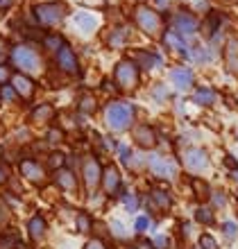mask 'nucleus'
Masks as SVG:
<instances>
[{
	"label": "nucleus",
	"mask_w": 238,
	"mask_h": 249,
	"mask_svg": "<svg viewBox=\"0 0 238 249\" xmlns=\"http://www.w3.org/2000/svg\"><path fill=\"white\" fill-rule=\"evenodd\" d=\"M136 107L127 100H111L105 107V124L111 134H125L134 127Z\"/></svg>",
	"instance_id": "1"
},
{
	"label": "nucleus",
	"mask_w": 238,
	"mask_h": 249,
	"mask_svg": "<svg viewBox=\"0 0 238 249\" xmlns=\"http://www.w3.org/2000/svg\"><path fill=\"white\" fill-rule=\"evenodd\" d=\"M146 170L157 181H175L179 177V161L165 152H147L146 154Z\"/></svg>",
	"instance_id": "2"
},
{
	"label": "nucleus",
	"mask_w": 238,
	"mask_h": 249,
	"mask_svg": "<svg viewBox=\"0 0 238 249\" xmlns=\"http://www.w3.org/2000/svg\"><path fill=\"white\" fill-rule=\"evenodd\" d=\"M102 170H105V163L100 161L98 154H84V157H82V165H79V181H82V188H84L86 195H91V193H98L100 190Z\"/></svg>",
	"instance_id": "3"
},
{
	"label": "nucleus",
	"mask_w": 238,
	"mask_h": 249,
	"mask_svg": "<svg viewBox=\"0 0 238 249\" xmlns=\"http://www.w3.org/2000/svg\"><path fill=\"white\" fill-rule=\"evenodd\" d=\"M12 64L18 68L23 75H37V72L43 68V61H41V54L34 50V46L30 43H18V46L12 48Z\"/></svg>",
	"instance_id": "4"
},
{
	"label": "nucleus",
	"mask_w": 238,
	"mask_h": 249,
	"mask_svg": "<svg viewBox=\"0 0 238 249\" xmlns=\"http://www.w3.org/2000/svg\"><path fill=\"white\" fill-rule=\"evenodd\" d=\"M16 170H18L20 179H25L34 186H46L50 181V170L46 168V163L39 161L37 157H30V154L20 157V161L16 163Z\"/></svg>",
	"instance_id": "5"
},
{
	"label": "nucleus",
	"mask_w": 238,
	"mask_h": 249,
	"mask_svg": "<svg viewBox=\"0 0 238 249\" xmlns=\"http://www.w3.org/2000/svg\"><path fill=\"white\" fill-rule=\"evenodd\" d=\"M100 190H102V195H105L107 199H118V197L127 190L125 179H123V172H120V165L116 163V161H107L105 163Z\"/></svg>",
	"instance_id": "6"
},
{
	"label": "nucleus",
	"mask_w": 238,
	"mask_h": 249,
	"mask_svg": "<svg viewBox=\"0 0 238 249\" xmlns=\"http://www.w3.org/2000/svg\"><path fill=\"white\" fill-rule=\"evenodd\" d=\"M182 168H184L188 175H193V177L204 175V172L211 168L209 152H206L204 147H198V145L184 147V150H182Z\"/></svg>",
	"instance_id": "7"
},
{
	"label": "nucleus",
	"mask_w": 238,
	"mask_h": 249,
	"mask_svg": "<svg viewBox=\"0 0 238 249\" xmlns=\"http://www.w3.org/2000/svg\"><path fill=\"white\" fill-rule=\"evenodd\" d=\"M143 206H146L147 215H164L168 211H172L175 206V197H172L170 190L161 188V186H152V188L146 193L143 197Z\"/></svg>",
	"instance_id": "8"
},
{
	"label": "nucleus",
	"mask_w": 238,
	"mask_h": 249,
	"mask_svg": "<svg viewBox=\"0 0 238 249\" xmlns=\"http://www.w3.org/2000/svg\"><path fill=\"white\" fill-rule=\"evenodd\" d=\"M139 79H141V71L132 59H123L116 64V68H113L116 89H120V91H134L139 86Z\"/></svg>",
	"instance_id": "9"
},
{
	"label": "nucleus",
	"mask_w": 238,
	"mask_h": 249,
	"mask_svg": "<svg viewBox=\"0 0 238 249\" xmlns=\"http://www.w3.org/2000/svg\"><path fill=\"white\" fill-rule=\"evenodd\" d=\"M68 7L64 5V2H39V5L32 7V14H34V20L39 23V25H46V27H53L57 25V23H61L64 20V16H66Z\"/></svg>",
	"instance_id": "10"
},
{
	"label": "nucleus",
	"mask_w": 238,
	"mask_h": 249,
	"mask_svg": "<svg viewBox=\"0 0 238 249\" xmlns=\"http://www.w3.org/2000/svg\"><path fill=\"white\" fill-rule=\"evenodd\" d=\"M50 181H53V186L57 190H61V193H66V195H75V193H79V188H82V181H79V172L71 170V168H59V170L50 172Z\"/></svg>",
	"instance_id": "11"
},
{
	"label": "nucleus",
	"mask_w": 238,
	"mask_h": 249,
	"mask_svg": "<svg viewBox=\"0 0 238 249\" xmlns=\"http://www.w3.org/2000/svg\"><path fill=\"white\" fill-rule=\"evenodd\" d=\"M132 138L134 145L139 147L141 152H152L159 145V131L154 129L150 123H136L132 127Z\"/></svg>",
	"instance_id": "12"
},
{
	"label": "nucleus",
	"mask_w": 238,
	"mask_h": 249,
	"mask_svg": "<svg viewBox=\"0 0 238 249\" xmlns=\"http://www.w3.org/2000/svg\"><path fill=\"white\" fill-rule=\"evenodd\" d=\"M134 20H136V25H139L147 36H157V34L161 32V16L146 5H139L134 9Z\"/></svg>",
	"instance_id": "13"
},
{
	"label": "nucleus",
	"mask_w": 238,
	"mask_h": 249,
	"mask_svg": "<svg viewBox=\"0 0 238 249\" xmlns=\"http://www.w3.org/2000/svg\"><path fill=\"white\" fill-rule=\"evenodd\" d=\"M172 25H175V32H177L179 36L188 39V36H193V34L198 32L200 20H198V16L191 14L188 9H179V12H175V16H172Z\"/></svg>",
	"instance_id": "14"
},
{
	"label": "nucleus",
	"mask_w": 238,
	"mask_h": 249,
	"mask_svg": "<svg viewBox=\"0 0 238 249\" xmlns=\"http://www.w3.org/2000/svg\"><path fill=\"white\" fill-rule=\"evenodd\" d=\"M55 61H57V68L61 72H66V75H77L79 72V59L75 50L71 46H61L57 53H55Z\"/></svg>",
	"instance_id": "15"
},
{
	"label": "nucleus",
	"mask_w": 238,
	"mask_h": 249,
	"mask_svg": "<svg viewBox=\"0 0 238 249\" xmlns=\"http://www.w3.org/2000/svg\"><path fill=\"white\" fill-rule=\"evenodd\" d=\"M25 231H27V238H30V243L34 245H41L46 240L48 236V220L43 213H34L25 224Z\"/></svg>",
	"instance_id": "16"
},
{
	"label": "nucleus",
	"mask_w": 238,
	"mask_h": 249,
	"mask_svg": "<svg viewBox=\"0 0 238 249\" xmlns=\"http://www.w3.org/2000/svg\"><path fill=\"white\" fill-rule=\"evenodd\" d=\"M170 82L175 84L177 91H188L195 84V72L188 66H175L170 71Z\"/></svg>",
	"instance_id": "17"
},
{
	"label": "nucleus",
	"mask_w": 238,
	"mask_h": 249,
	"mask_svg": "<svg viewBox=\"0 0 238 249\" xmlns=\"http://www.w3.org/2000/svg\"><path fill=\"white\" fill-rule=\"evenodd\" d=\"M12 86H14V91H16V95L23 100H30L34 95V91H37V84H34L27 75H23V72H16V75H14Z\"/></svg>",
	"instance_id": "18"
},
{
	"label": "nucleus",
	"mask_w": 238,
	"mask_h": 249,
	"mask_svg": "<svg viewBox=\"0 0 238 249\" xmlns=\"http://www.w3.org/2000/svg\"><path fill=\"white\" fill-rule=\"evenodd\" d=\"M193 222L209 229V227H216V224H218V217H216V211H213L209 204H198L195 211H193Z\"/></svg>",
	"instance_id": "19"
},
{
	"label": "nucleus",
	"mask_w": 238,
	"mask_h": 249,
	"mask_svg": "<svg viewBox=\"0 0 238 249\" xmlns=\"http://www.w3.org/2000/svg\"><path fill=\"white\" fill-rule=\"evenodd\" d=\"M161 41H164V46L168 48V50H175V53L179 54H184V57H188V43H186L184 36H179L175 30H165L164 36H161Z\"/></svg>",
	"instance_id": "20"
},
{
	"label": "nucleus",
	"mask_w": 238,
	"mask_h": 249,
	"mask_svg": "<svg viewBox=\"0 0 238 249\" xmlns=\"http://www.w3.org/2000/svg\"><path fill=\"white\" fill-rule=\"evenodd\" d=\"M132 61L139 66V71H154L157 66L164 64L161 54L150 53V50H141V53H136V54L132 57Z\"/></svg>",
	"instance_id": "21"
},
{
	"label": "nucleus",
	"mask_w": 238,
	"mask_h": 249,
	"mask_svg": "<svg viewBox=\"0 0 238 249\" xmlns=\"http://www.w3.org/2000/svg\"><path fill=\"white\" fill-rule=\"evenodd\" d=\"M218 102V91L213 86H198L193 91V105L198 107H213Z\"/></svg>",
	"instance_id": "22"
},
{
	"label": "nucleus",
	"mask_w": 238,
	"mask_h": 249,
	"mask_svg": "<svg viewBox=\"0 0 238 249\" xmlns=\"http://www.w3.org/2000/svg\"><path fill=\"white\" fill-rule=\"evenodd\" d=\"M93 227H95V220H93L91 211H75V231L79 236H93Z\"/></svg>",
	"instance_id": "23"
},
{
	"label": "nucleus",
	"mask_w": 238,
	"mask_h": 249,
	"mask_svg": "<svg viewBox=\"0 0 238 249\" xmlns=\"http://www.w3.org/2000/svg\"><path fill=\"white\" fill-rule=\"evenodd\" d=\"M157 229V220L147 213H139L134 217V236H147Z\"/></svg>",
	"instance_id": "24"
},
{
	"label": "nucleus",
	"mask_w": 238,
	"mask_h": 249,
	"mask_svg": "<svg viewBox=\"0 0 238 249\" xmlns=\"http://www.w3.org/2000/svg\"><path fill=\"white\" fill-rule=\"evenodd\" d=\"M23 238H20L18 229L14 227H7V229H0V249H18Z\"/></svg>",
	"instance_id": "25"
},
{
	"label": "nucleus",
	"mask_w": 238,
	"mask_h": 249,
	"mask_svg": "<svg viewBox=\"0 0 238 249\" xmlns=\"http://www.w3.org/2000/svg\"><path fill=\"white\" fill-rule=\"evenodd\" d=\"M118 202L123 204V209H125L127 213H136V215H139L141 206H143V195L132 193V190H125V193L118 197Z\"/></svg>",
	"instance_id": "26"
},
{
	"label": "nucleus",
	"mask_w": 238,
	"mask_h": 249,
	"mask_svg": "<svg viewBox=\"0 0 238 249\" xmlns=\"http://www.w3.org/2000/svg\"><path fill=\"white\" fill-rule=\"evenodd\" d=\"M30 118H32V123H37V124L53 123V118H55V107L48 105V102H43V105H37L32 109V113H30Z\"/></svg>",
	"instance_id": "27"
},
{
	"label": "nucleus",
	"mask_w": 238,
	"mask_h": 249,
	"mask_svg": "<svg viewBox=\"0 0 238 249\" xmlns=\"http://www.w3.org/2000/svg\"><path fill=\"white\" fill-rule=\"evenodd\" d=\"M191 188H193V195L198 197L200 204H206L209 202V197H211L213 188L209 181H204L202 177H191Z\"/></svg>",
	"instance_id": "28"
},
{
	"label": "nucleus",
	"mask_w": 238,
	"mask_h": 249,
	"mask_svg": "<svg viewBox=\"0 0 238 249\" xmlns=\"http://www.w3.org/2000/svg\"><path fill=\"white\" fill-rule=\"evenodd\" d=\"M73 20L82 32H93V30L98 27V16L91 14V12H77L73 16Z\"/></svg>",
	"instance_id": "29"
},
{
	"label": "nucleus",
	"mask_w": 238,
	"mask_h": 249,
	"mask_svg": "<svg viewBox=\"0 0 238 249\" xmlns=\"http://www.w3.org/2000/svg\"><path fill=\"white\" fill-rule=\"evenodd\" d=\"M107 229H109V238L113 243H127L129 240V231H127V227L120 220H109Z\"/></svg>",
	"instance_id": "30"
},
{
	"label": "nucleus",
	"mask_w": 238,
	"mask_h": 249,
	"mask_svg": "<svg viewBox=\"0 0 238 249\" xmlns=\"http://www.w3.org/2000/svg\"><path fill=\"white\" fill-rule=\"evenodd\" d=\"M127 39H129L127 27H113L111 32L107 34V46L113 48V50H118V48H123L127 43Z\"/></svg>",
	"instance_id": "31"
},
{
	"label": "nucleus",
	"mask_w": 238,
	"mask_h": 249,
	"mask_svg": "<svg viewBox=\"0 0 238 249\" xmlns=\"http://www.w3.org/2000/svg\"><path fill=\"white\" fill-rule=\"evenodd\" d=\"M66 161H68V154H64L61 150H50L43 163H46V168L50 172H55V170H59V168H66Z\"/></svg>",
	"instance_id": "32"
},
{
	"label": "nucleus",
	"mask_w": 238,
	"mask_h": 249,
	"mask_svg": "<svg viewBox=\"0 0 238 249\" xmlns=\"http://www.w3.org/2000/svg\"><path fill=\"white\" fill-rule=\"evenodd\" d=\"M220 229V236H222V240L225 243H236L238 240V222H234V220H222V222L218 224Z\"/></svg>",
	"instance_id": "33"
},
{
	"label": "nucleus",
	"mask_w": 238,
	"mask_h": 249,
	"mask_svg": "<svg viewBox=\"0 0 238 249\" xmlns=\"http://www.w3.org/2000/svg\"><path fill=\"white\" fill-rule=\"evenodd\" d=\"M195 249H220V243H218V238H216V233H211V231L198 233V238H195Z\"/></svg>",
	"instance_id": "34"
},
{
	"label": "nucleus",
	"mask_w": 238,
	"mask_h": 249,
	"mask_svg": "<svg viewBox=\"0 0 238 249\" xmlns=\"http://www.w3.org/2000/svg\"><path fill=\"white\" fill-rule=\"evenodd\" d=\"M95 109H98V100H95V95H91V93L79 95V100H77V111L79 113L91 116V113H95Z\"/></svg>",
	"instance_id": "35"
},
{
	"label": "nucleus",
	"mask_w": 238,
	"mask_h": 249,
	"mask_svg": "<svg viewBox=\"0 0 238 249\" xmlns=\"http://www.w3.org/2000/svg\"><path fill=\"white\" fill-rule=\"evenodd\" d=\"M64 141H66V134H64V129H61V127H57V124H53V127L46 131V141H43V143L50 145L53 150H57V147H59Z\"/></svg>",
	"instance_id": "36"
},
{
	"label": "nucleus",
	"mask_w": 238,
	"mask_h": 249,
	"mask_svg": "<svg viewBox=\"0 0 238 249\" xmlns=\"http://www.w3.org/2000/svg\"><path fill=\"white\" fill-rule=\"evenodd\" d=\"M206 204H209L213 211H222V209H227V204H229V195H227L225 190H213Z\"/></svg>",
	"instance_id": "37"
},
{
	"label": "nucleus",
	"mask_w": 238,
	"mask_h": 249,
	"mask_svg": "<svg viewBox=\"0 0 238 249\" xmlns=\"http://www.w3.org/2000/svg\"><path fill=\"white\" fill-rule=\"evenodd\" d=\"M116 157H118V163L123 165V168H127V170H129V165H132V159H134L132 145L120 143V145H118V150H116Z\"/></svg>",
	"instance_id": "38"
},
{
	"label": "nucleus",
	"mask_w": 238,
	"mask_h": 249,
	"mask_svg": "<svg viewBox=\"0 0 238 249\" xmlns=\"http://www.w3.org/2000/svg\"><path fill=\"white\" fill-rule=\"evenodd\" d=\"M193 229H195V222H193V220H182V222L177 224V236L182 238V243H188L193 238H198Z\"/></svg>",
	"instance_id": "39"
},
{
	"label": "nucleus",
	"mask_w": 238,
	"mask_h": 249,
	"mask_svg": "<svg viewBox=\"0 0 238 249\" xmlns=\"http://www.w3.org/2000/svg\"><path fill=\"white\" fill-rule=\"evenodd\" d=\"M227 64L232 66V71H238V39H229L227 43Z\"/></svg>",
	"instance_id": "40"
},
{
	"label": "nucleus",
	"mask_w": 238,
	"mask_h": 249,
	"mask_svg": "<svg viewBox=\"0 0 238 249\" xmlns=\"http://www.w3.org/2000/svg\"><path fill=\"white\" fill-rule=\"evenodd\" d=\"M41 43L46 46V50H53V53H57V50H59L61 46H66V41H64V36H59V34H46Z\"/></svg>",
	"instance_id": "41"
},
{
	"label": "nucleus",
	"mask_w": 238,
	"mask_h": 249,
	"mask_svg": "<svg viewBox=\"0 0 238 249\" xmlns=\"http://www.w3.org/2000/svg\"><path fill=\"white\" fill-rule=\"evenodd\" d=\"M188 57H191L193 61H198V64H209V61H211V53L202 46L191 48V50H188Z\"/></svg>",
	"instance_id": "42"
},
{
	"label": "nucleus",
	"mask_w": 238,
	"mask_h": 249,
	"mask_svg": "<svg viewBox=\"0 0 238 249\" xmlns=\"http://www.w3.org/2000/svg\"><path fill=\"white\" fill-rule=\"evenodd\" d=\"M152 245L154 249H172V236L170 233H154L152 236Z\"/></svg>",
	"instance_id": "43"
},
{
	"label": "nucleus",
	"mask_w": 238,
	"mask_h": 249,
	"mask_svg": "<svg viewBox=\"0 0 238 249\" xmlns=\"http://www.w3.org/2000/svg\"><path fill=\"white\" fill-rule=\"evenodd\" d=\"M16 98H18V95H16V91H14L12 84H2V86H0V100H2L5 105H14V102H16Z\"/></svg>",
	"instance_id": "44"
},
{
	"label": "nucleus",
	"mask_w": 238,
	"mask_h": 249,
	"mask_svg": "<svg viewBox=\"0 0 238 249\" xmlns=\"http://www.w3.org/2000/svg\"><path fill=\"white\" fill-rule=\"evenodd\" d=\"M12 165L7 163L5 159H0V188H7V184H9V179H12Z\"/></svg>",
	"instance_id": "45"
},
{
	"label": "nucleus",
	"mask_w": 238,
	"mask_h": 249,
	"mask_svg": "<svg viewBox=\"0 0 238 249\" xmlns=\"http://www.w3.org/2000/svg\"><path fill=\"white\" fill-rule=\"evenodd\" d=\"M82 249H111V245L107 243L105 238H98V236H91L89 240L84 243Z\"/></svg>",
	"instance_id": "46"
},
{
	"label": "nucleus",
	"mask_w": 238,
	"mask_h": 249,
	"mask_svg": "<svg viewBox=\"0 0 238 249\" xmlns=\"http://www.w3.org/2000/svg\"><path fill=\"white\" fill-rule=\"evenodd\" d=\"M9 222H12V209L0 199V227L5 229V227H9Z\"/></svg>",
	"instance_id": "47"
},
{
	"label": "nucleus",
	"mask_w": 238,
	"mask_h": 249,
	"mask_svg": "<svg viewBox=\"0 0 238 249\" xmlns=\"http://www.w3.org/2000/svg\"><path fill=\"white\" fill-rule=\"evenodd\" d=\"M152 98L157 100V102H165V100H168V86L157 84V86L152 89Z\"/></svg>",
	"instance_id": "48"
},
{
	"label": "nucleus",
	"mask_w": 238,
	"mask_h": 249,
	"mask_svg": "<svg viewBox=\"0 0 238 249\" xmlns=\"http://www.w3.org/2000/svg\"><path fill=\"white\" fill-rule=\"evenodd\" d=\"M134 247H136V249H154L152 238H150V236H136V240H134Z\"/></svg>",
	"instance_id": "49"
},
{
	"label": "nucleus",
	"mask_w": 238,
	"mask_h": 249,
	"mask_svg": "<svg viewBox=\"0 0 238 249\" xmlns=\"http://www.w3.org/2000/svg\"><path fill=\"white\" fill-rule=\"evenodd\" d=\"M225 165L229 168V172L238 170V157H236V154H227V157H225Z\"/></svg>",
	"instance_id": "50"
},
{
	"label": "nucleus",
	"mask_w": 238,
	"mask_h": 249,
	"mask_svg": "<svg viewBox=\"0 0 238 249\" xmlns=\"http://www.w3.org/2000/svg\"><path fill=\"white\" fill-rule=\"evenodd\" d=\"M7 79H9V68H7L5 64H0V86L5 84Z\"/></svg>",
	"instance_id": "51"
},
{
	"label": "nucleus",
	"mask_w": 238,
	"mask_h": 249,
	"mask_svg": "<svg viewBox=\"0 0 238 249\" xmlns=\"http://www.w3.org/2000/svg\"><path fill=\"white\" fill-rule=\"evenodd\" d=\"M14 2H16V0H0V12H5V9H12Z\"/></svg>",
	"instance_id": "52"
},
{
	"label": "nucleus",
	"mask_w": 238,
	"mask_h": 249,
	"mask_svg": "<svg viewBox=\"0 0 238 249\" xmlns=\"http://www.w3.org/2000/svg\"><path fill=\"white\" fill-rule=\"evenodd\" d=\"M229 177H232V181L238 186V170H232V172H229Z\"/></svg>",
	"instance_id": "53"
},
{
	"label": "nucleus",
	"mask_w": 238,
	"mask_h": 249,
	"mask_svg": "<svg viewBox=\"0 0 238 249\" xmlns=\"http://www.w3.org/2000/svg\"><path fill=\"white\" fill-rule=\"evenodd\" d=\"M154 2H157V5H161V7H164L165 2H168V0H154Z\"/></svg>",
	"instance_id": "54"
},
{
	"label": "nucleus",
	"mask_w": 238,
	"mask_h": 249,
	"mask_svg": "<svg viewBox=\"0 0 238 249\" xmlns=\"http://www.w3.org/2000/svg\"><path fill=\"white\" fill-rule=\"evenodd\" d=\"M123 249H136V247H134V245H127V247H123Z\"/></svg>",
	"instance_id": "55"
},
{
	"label": "nucleus",
	"mask_w": 238,
	"mask_h": 249,
	"mask_svg": "<svg viewBox=\"0 0 238 249\" xmlns=\"http://www.w3.org/2000/svg\"><path fill=\"white\" fill-rule=\"evenodd\" d=\"M236 217H238V209H236Z\"/></svg>",
	"instance_id": "56"
},
{
	"label": "nucleus",
	"mask_w": 238,
	"mask_h": 249,
	"mask_svg": "<svg viewBox=\"0 0 238 249\" xmlns=\"http://www.w3.org/2000/svg\"><path fill=\"white\" fill-rule=\"evenodd\" d=\"M227 2H234V0H227Z\"/></svg>",
	"instance_id": "57"
},
{
	"label": "nucleus",
	"mask_w": 238,
	"mask_h": 249,
	"mask_svg": "<svg viewBox=\"0 0 238 249\" xmlns=\"http://www.w3.org/2000/svg\"><path fill=\"white\" fill-rule=\"evenodd\" d=\"M0 102H2V100H0Z\"/></svg>",
	"instance_id": "58"
}]
</instances>
